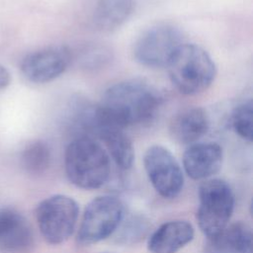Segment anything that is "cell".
<instances>
[{"instance_id": "cell-12", "label": "cell", "mask_w": 253, "mask_h": 253, "mask_svg": "<svg viewBox=\"0 0 253 253\" xmlns=\"http://www.w3.org/2000/svg\"><path fill=\"white\" fill-rule=\"evenodd\" d=\"M210 119L202 107H190L173 117L169 131L172 138L181 144L198 142L209 130Z\"/></svg>"}, {"instance_id": "cell-11", "label": "cell", "mask_w": 253, "mask_h": 253, "mask_svg": "<svg viewBox=\"0 0 253 253\" xmlns=\"http://www.w3.org/2000/svg\"><path fill=\"white\" fill-rule=\"evenodd\" d=\"M223 152L216 142H196L185 150L183 167L194 180L208 179L217 173L222 165Z\"/></svg>"}, {"instance_id": "cell-16", "label": "cell", "mask_w": 253, "mask_h": 253, "mask_svg": "<svg viewBox=\"0 0 253 253\" xmlns=\"http://www.w3.org/2000/svg\"><path fill=\"white\" fill-rule=\"evenodd\" d=\"M103 141L107 152L115 163L124 170L129 169L134 159V150L130 138L125 132V129L114 126H106L100 132L97 140Z\"/></svg>"}, {"instance_id": "cell-13", "label": "cell", "mask_w": 253, "mask_h": 253, "mask_svg": "<svg viewBox=\"0 0 253 253\" xmlns=\"http://www.w3.org/2000/svg\"><path fill=\"white\" fill-rule=\"evenodd\" d=\"M195 230L187 220H170L160 225L148 238L151 253H175L190 243Z\"/></svg>"}, {"instance_id": "cell-5", "label": "cell", "mask_w": 253, "mask_h": 253, "mask_svg": "<svg viewBox=\"0 0 253 253\" xmlns=\"http://www.w3.org/2000/svg\"><path fill=\"white\" fill-rule=\"evenodd\" d=\"M78 214V204L66 195L50 196L36 209L39 229L45 241L53 245L63 243L72 235Z\"/></svg>"}, {"instance_id": "cell-7", "label": "cell", "mask_w": 253, "mask_h": 253, "mask_svg": "<svg viewBox=\"0 0 253 253\" xmlns=\"http://www.w3.org/2000/svg\"><path fill=\"white\" fill-rule=\"evenodd\" d=\"M184 43L182 32L170 24H157L142 32L135 40L134 59L149 68L166 67L173 53Z\"/></svg>"}, {"instance_id": "cell-2", "label": "cell", "mask_w": 253, "mask_h": 253, "mask_svg": "<svg viewBox=\"0 0 253 253\" xmlns=\"http://www.w3.org/2000/svg\"><path fill=\"white\" fill-rule=\"evenodd\" d=\"M64 168L73 185L94 190L103 186L110 176V155L98 140L76 136L65 149Z\"/></svg>"}, {"instance_id": "cell-17", "label": "cell", "mask_w": 253, "mask_h": 253, "mask_svg": "<svg viewBox=\"0 0 253 253\" xmlns=\"http://www.w3.org/2000/svg\"><path fill=\"white\" fill-rule=\"evenodd\" d=\"M22 165L31 174H42L50 165L51 152L48 144L43 140L30 142L22 152Z\"/></svg>"}, {"instance_id": "cell-1", "label": "cell", "mask_w": 253, "mask_h": 253, "mask_svg": "<svg viewBox=\"0 0 253 253\" xmlns=\"http://www.w3.org/2000/svg\"><path fill=\"white\" fill-rule=\"evenodd\" d=\"M163 101L153 85L142 79H127L106 89L99 106L112 124L126 129L151 123Z\"/></svg>"}, {"instance_id": "cell-10", "label": "cell", "mask_w": 253, "mask_h": 253, "mask_svg": "<svg viewBox=\"0 0 253 253\" xmlns=\"http://www.w3.org/2000/svg\"><path fill=\"white\" fill-rule=\"evenodd\" d=\"M33 244V230L25 216L14 209L0 208V251L25 253Z\"/></svg>"}, {"instance_id": "cell-19", "label": "cell", "mask_w": 253, "mask_h": 253, "mask_svg": "<svg viewBox=\"0 0 253 253\" xmlns=\"http://www.w3.org/2000/svg\"><path fill=\"white\" fill-rule=\"evenodd\" d=\"M112 60L111 50L104 45H89L85 47L78 58L80 65L88 70L102 68Z\"/></svg>"}, {"instance_id": "cell-9", "label": "cell", "mask_w": 253, "mask_h": 253, "mask_svg": "<svg viewBox=\"0 0 253 253\" xmlns=\"http://www.w3.org/2000/svg\"><path fill=\"white\" fill-rule=\"evenodd\" d=\"M72 52L65 45H49L28 53L21 61L20 69L30 82L43 84L53 81L69 67Z\"/></svg>"}, {"instance_id": "cell-8", "label": "cell", "mask_w": 253, "mask_h": 253, "mask_svg": "<svg viewBox=\"0 0 253 253\" xmlns=\"http://www.w3.org/2000/svg\"><path fill=\"white\" fill-rule=\"evenodd\" d=\"M143 166L155 191L163 198L177 197L184 186L182 168L169 149L151 145L143 156Z\"/></svg>"}, {"instance_id": "cell-14", "label": "cell", "mask_w": 253, "mask_h": 253, "mask_svg": "<svg viewBox=\"0 0 253 253\" xmlns=\"http://www.w3.org/2000/svg\"><path fill=\"white\" fill-rule=\"evenodd\" d=\"M252 231L238 221L226 225L220 232L208 238L204 253H252Z\"/></svg>"}, {"instance_id": "cell-18", "label": "cell", "mask_w": 253, "mask_h": 253, "mask_svg": "<svg viewBox=\"0 0 253 253\" xmlns=\"http://www.w3.org/2000/svg\"><path fill=\"white\" fill-rule=\"evenodd\" d=\"M231 126L236 134L247 141L253 137V102L251 99L237 105L231 114Z\"/></svg>"}, {"instance_id": "cell-15", "label": "cell", "mask_w": 253, "mask_h": 253, "mask_svg": "<svg viewBox=\"0 0 253 253\" xmlns=\"http://www.w3.org/2000/svg\"><path fill=\"white\" fill-rule=\"evenodd\" d=\"M133 9L134 0H97L93 24L101 32H114L130 18Z\"/></svg>"}, {"instance_id": "cell-3", "label": "cell", "mask_w": 253, "mask_h": 253, "mask_svg": "<svg viewBox=\"0 0 253 253\" xmlns=\"http://www.w3.org/2000/svg\"><path fill=\"white\" fill-rule=\"evenodd\" d=\"M166 68L173 86L183 95H198L208 90L216 76V65L202 46L181 44L168 61Z\"/></svg>"}, {"instance_id": "cell-6", "label": "cell", "mask_w": 253, "mask_h": 253, "mask_svg": "<svg viewBox=\"0 0 253 253\" xmlns=\"http://www.w3.org/2000/svg\"><path fill=\"white\" fill-rule=\"evenodd\" d=\"M124 217V205L114 196H101L93 199L85 208L77 242L91 245L111 236L120 226Z\"/></svg>"}, {"instance_id": "cell-4", "label": "cell", "mask_w": 253, "mask_h": 253, "mask_svg": "<svg viewBox=\"0 0 253 253\" xmlns=\"http://www.w3.org/2000/svg\"><path fill=\"white\" fill-rule=\"evenodd\" d=\"M234 208L233 192L224 180L211 179L204 182L199 191L197 220L202 232L212 237L220 232L231 217Z\"/></svg>"}, {"instance_id": "cell-20", "label": "cell", "mask_w": 253, "mask_h": 253, "mask_svg": "<svg viewBox=\"0 0 253 253\" xmlns=\"http://www.w3.org/2000/svg\"><path fill=\"white\" fill-rule=\"evenodd\" d=\"M11 82L10 72L5 66L0 64V89L7 87Z\"/></svg>"}]
</instances>
